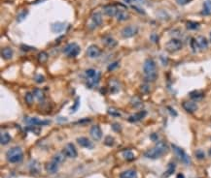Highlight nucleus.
<instances>
[{
    "label": "nucleus",
    "instance_id": "nucleus-1",
    "mask_svg": "<svg viewBox=\"0 0 211 178\" xmlns=\"http://www.w3.org/2000/svg\"><path fill=\"white\" fill-rule=\"evenodd\" d=\"M167 150H168L167 145H166L163 141H160L156 144V146L154 148L146 151V152L144 153V156L148 159L156 160V159L160 158V157L165 155V154L167 152Z\"/></svg>",
    "mask_w": 211,
    "mask_h": 178
},
{
    "label": "nucleus",
    "instance_id": "nucleus-2",
    "mask_svg": "<svg viewBox=\"0 0 211 178\" xmlns=\"http://www.w3.org/2000/svg\"><path fill=\"white\" fill-rule=\"evenodd\" d=\"M6 158H7L9 162L13 163V164L22 162L23 158V153L22 148L19 146L10 148V149L7 151V153H6Z\"/></svg>",
    "mask_w": 211,
    "mask_h": 178
},
{
    "label": "nucleus",
    "instance_id": "nucleus-3",
    "mask_svg": "<svg viewBox=\"0 0 211 178\" xmlns=\"http://www.w3.org/2000/svg\"><path fill=\"white\" fill-rule=\"evenodd\" d=\"M62 51H63L64 54H66L69 57H76L80 53V51H81V49H80V47L77 44L71 43L68 44L67 46H65Z\"/></svg>",
    "mask_w": 211,
    "mask_h": 178
},
{
    "label": "nucleus",
    "instance_id": "nucleus-4",
    "mask_svg": "<svg viewBox=\"0 0 211 178\" xmlns=\"http://www.w3.org/2000/svg\"><path fill=\"white\" fill-rule=\"evenodd\" d=\"M183 47V43L179 39H171L165 44V49L169 52H175Z\"/></svg>",
    "mask_w": 211,
    "mask_h": 178
},
{
    "label": "nucleus",
    "instance_id": "nucleus-5",
    "mask_svg": "<svg viewBox=\"0 0 211 178\" xmlns=\"http://www.w3.org/2000/svg\"><path fill=\"white\" fill-rule=\"evenodd\" d=\"M171 147H172V149H173L174 153L176 154V156L181 160V161L184 163V164L189 165L190 163H191L190 157L187 155L186 152L182 149V148H180L179 146H176L175 144H171Z\"/></svg>",
    "mask_w": 211,
    "mask_h": 178
},
{
    "label": "nucleus",
    "instance_id": "nucleus-6",
    "mask_svg": "<svg viewBox=\"0 0 211 178\" xmlns=\"http://www.w3.org/2000/svg\"><path fill=\"white\" fill-rule=\"evenodd\" d=\"M143 71L146 75H151V74L157 73V66H156V62L151 58H148L144 63L143 66Z\"/></svg>",
    "mask_w": 211,
    "mask_h": 178
},
{
    "label": "nucleus",
    "instance_id": "nucleus-7",
    "mask_svg": "<svg viewBox=\"0 0 211 178\" xmlns=\"http://www.w3.org/2000/svg\"><path fill=\"white\" fill-rule=\"evenodd\" d=\"M138 33V27L135 25H129L126 26L123 30H122L121 34L124 38H132L134 37L136 34Z\"/></svg>",
    "mask_w": 211,
    "mask_h": 178
},
{
    "label": "nucleus",
    "instance_id": "nucleus-8",
    "mask_svg": "<svg viewBox=\"0 0 211 178\" xmlns=\"http://www.w3.org/2000/svg\"><path fill=\"white\" fill-rule=\"evenodd\" d=\"M62 152H63L65 154V156L68 157V158H76L77 157V150L73 143H68L65 145Z\"/></svg>",
    "mask_w": 211,
    "mask_h": 178
},
{
    "label": "nucleus",
    "instance_id": "nucleus-9",
    "mask_svg": "<svg viewBox=\"0 0 211 178\" xmlns=\"http://www.w3.org/2000/svg\"><path fill=\"white\" fill-rule=\"evenodd\" d=\"M101 54V49L96 44H91L87 49V55L90 58H96Z\"/></svg>",
    "mask_w": 211,
    "mask_h": 178
},
{
    "label": "nucleus",
    "instance_id": "nucleus-10",
    "mask_svg": "<svg viewBox=\"0 0 211 178\" xmlns=\"http://www.w3.org/2000/svg\"><path fill=\"white\" fill-rule=\"evenodd\" d=\"M101 41H102L103 44H104L106 47H109V49H114V47H117V44H118L117 40H115L114 38L112 36H110V35H105V36H103Z\"/></svg>",
    "mask_w": 211,
    "mask_h": 178
},
{
    "label": "nucleus",
    "instance_id": "nucleus-11",
    "mask_svg": "<svg viewBox=\"0 0 211 178\" xmlns=\"http://www.w3.org/2000/svg\"><path fill=\"white\" fill-rule=\"evenodd\" d=\"M25 123L31 124V125H35V126H45V125H49V124L51 123L50 120H40L35 117L25 118Z\"/></svg>",
    "mask_w": 211,
    "mask_h": 178
},
{
    "label": "nucleus",
    "instance_id": "nucleus-12",
    "mask_svg": "<svg viewBox=\"0 0 211 178\" xmlns=\"http://www.w3.org/2000/svg\"><path fill=\"white\" fill-rule=\"evenodd\" d=\"M90 134H91V138L96 141H98L102 138V131H101V129H100V127L97 125H94L91 127Z\"/></svg>",
    "mask_w": 211,
    "mask_h": 178
},
{
    "label": "nucleus",
    "instance_id": "nucleus-13",
    "mask_svg": "<svg viewBox=\"0 0 211 178\" xmlns=\"http://www.w3.org/2000/svg\"><path fill=\"white\" fill-rule=\"evenodd\" d=\"M182 106L189 113H193V112H195L198 109V105L196 103L192 102V101H186V102H184L182 104Z\"/></svg>",
    "mask_w": 211,
    "mask_h": 178
},
{
    "label": "nucleus",
    "instance_id": "nucleus-14",
    "mask_svg": "<svg viewBox=\"0 0 211 178\" xmlns=\"http://www.w3.org/2000/svg\"><path fill=\"white\" fill-rule=\"evenodd\" d=\"M65 26H66V23L65 22H56L51 24V29L53 33H61L65 29Z\"/></svg>",
    "mask_w": 211,
    "mask_h": 178
},
{
    "label": "nucleus",
    "instance_id": "nucleus-15",
    "mask_svg": "<svg viewBox=\"0 0 211 178\" xmlns=\"http://www.w3.org/2000/svg\"><path fill=\"white\" fill-rule=\"evenodd\" d=\"M45 168L47 170V172L50 173V174H53L56 172H58V163H56L55 161H51V162H48L45 165Z\"/></svg>",
    "mask_w": 211,
    "mask_h": 178
},
{
    "label": "nucleus",
    "instance_id": "nucleus-16",
    "mask_svg": "<svg viewBox=\"0 0 211 178\" xmlns=\"http://www.w3.org/2000/svg\"><path fill=\"white\" fill-rule=\"evenodd\" d=\"M103 12H104V14L106 15V16L114 17V16H116V14H117L118 9L115 5L110 4V5H106L103 7Z\"/></svg>",
    "mask_w": 211,
    "mask_h": 178
},
{
    "label": "nucleus",
    "instance_id": "nucleus-17",
    "mask_svg": "<svg viewBox=\"0 0 211 178\" xmlns=\"http://www.w3.org/2000/svg\"><path fill=\"white\" fill-rule=\"evenodd\" d=\"M77 143H79L80 146L85 147V148H93L94 147V145L90 139L87 138H84V136L77 138Z\"/></svg>",
    "mask_w": 211,
    "mask_h": 178
},
{
    "label": "nucleus",
    "instance_id": "nucleus-18",
    "mask_svg": "<svg viewBox=\"0 0 211 178\" xmlns=\"http://www.w3.org/2000/svg\"><path fill=\"white\" fill-rule=\"evenodd\" d=\"M91 22H94V26H100L102 24V16L100 12H94L91 15Z\"/></svg>",
    "mask_w": 211,
    "mask_h": 178
},
{
    "label": "nucleus",
    "instance_id": "nucleus-19",
    "mask_svg": "<svg viewBox=\"0 0 211 178\" xmlns=\"http://www.w3.org/2000/svg\"><path fill=\"white\" fill-rule=\"evenodd\" d=\"M100 76H101V73L100 72H97L96 75L94 76V78L91 79H88V82H87V86L88 87H94L96 86V85L99 82V79H100Z\"/></svg>",
    "mask_w": 211,
    "mask_h": 178
},
{
    "label": "nucleus",
    "instance_id": "nucleus-20",
    "mask_svg": "<svg viewBox=\"0 0 211 178\" xmlns=\"http://www.w3.org/2000/svg\"><path fill=\"white\" fill-rule=\"evenodd\" d=\"M146 115H147L146 111H139V112H137V113H135L134 115H132V116L129 117V122H136V121H140L141 119H143Z\"/></svg>",
    "mask_w": 211,
    "mask_h": 178
},
{
    "label": "nucleus",
    "instance_id": "nucleus-21",
    "mask_svg": "<svg viewBox=\"0 0 211 178\" xmlns=\"http://www.w3.org/2000/svg\"><path fill=\"white\" fill-rule=\"evenodd\" d=\"M196 41H197V44H198V49H206V47H208V42H207V40H206L205 37L198 36V37L196 38Z\"/></svg>",
    "mask_w": 211,
    "mask_h": 178
},
{
    "label": "nucleus",
    "instance_id": "nucleus-22",
    "mask_svg": "<svg viewBox=\"0 0 211 178\" xmlns=\"http://www.w3.org/2000/svg\"><path fill=\"white\" fill-rule=\"evenodd\" d=\"M116 17H117V19L119 22H124V20H127L129 19V14H127V12L126 10H121V9H118V12L117 14H116Z\"/></svg>",
    "mask_w": 211,
    "mask_h": 178
},
{
    "label": "nucleus",
    "instance_id": "nucleus-23",
    "mask_svg": "<svg viewBox=\"0 0 211 178\" xmlns=\"http://www.w3.org/2000/svg\"><path fill=\"white\" fill-rule=\"evenodd\" d=\"M120 178H137V172L134 170H127L120 174Z\"/></svg>",
    "mask_w": 211,
    "mask_h": 178
},
{
    "label": "nucleus",
    "instance_id": "nucleus-24",
    "mask_svg": "<svg viewBox=\"0 0 211 178\" xmlns=\"http://www.w3.org/2000/svg\"><path fill=\"white\" fill-rule=\"evenodd\" d=\"M1 56L3 59H6V60H9L13 57V50H12L10 47H4L1 51Z\"/></svg>",
    "mask_w": 211,
    "mask_h": 178
},
{
    "label": "nucleus",
    "instance_id": "nucleus-25",
    "mask_svg": "<svg viewBox=\"0 0 211 178\" xmlns=\"http://www.w3.org/2000/svg\"><path fill=\"white\" fill-rule=\"evenodd\" d=\"M201 14L203 16H209L211 15V1L210 0H206L205 2L203 3V9Z\"/></svg>",
    "mask_w": 211,
    "mask_h": 178
},
{
    "label": "nucleus",
    "instance_id": "nucleus-26",
    "mask_svg": "<svg viewBox=\"0 0 211 178\" xmlns=\"http://www.w3.org/2000/svg\"><path fill=\"white\" fill-rule=\"evenodd\" d=\"M203 96H204L203 92L198 91V90L192 91L191 93H190V97H191V99H193V100H196V101H198V100H201V99H203Z\"/></svg>",
    "mask_w": 211,
    "mask_h": 178
},
{
    "label": "nucleus",
    "instance_id": "nucleus-27",
    "mask_svg": "<svg viewBox=\"0 0 211 178\" xmlns=\"http://www.w3.org/2000/svg\"><path fill=\"white\" fill-rule=\"evenodd\" d=\"M200 24L198 22H192V20H188V22H186V28L188 29V30H198V28H200Z\"/></svg>",
    "mask_w": 211,
    "mask_h": 178
},
{
    "label": "nucleus",
    "instance_id": "nucleus-28",
    "mask_svg": "<svg viewBox=\"0 0 211 178\" xmlns=\"http://www.w3.org/2000/svg\"><path fill=\"white\" fill-rule=\"evenodd\" d=\"M33 95L34 97H36V99L38 101H43L45 99V94H44V91L41 90L40 88H34L33 89Z\"/></svg>",
    "mask_w": 211,
    "mask_h": 178
},
{
    "label": "nucleus",
    "instance_id": "nucleus-29",
    "mask_svg": "<svg viewBox=\"0 0 211 178\" xmlns=\"http://www.w3.org/2000/svg\"><path fill=\"white\" fill-rule=\"evenodd\" d=\"M65 157L66 156H65V154L63 152L58 153L53 157V161H55L56 163H58V164H61V163H63L65 161Z\"/></svg>",
    "mask_w": 211,
    "mask_h": 178
},
{
    "label": "nucleus",
    "instance_id": "nucleus-30",
    "mask_svg": "<svg viewBox=\"0 0 211 178\" xmlns=\"http://www.w3.org/2000/svg\"><path fill=\"white\" fill-rule=\"evenodd\" d=\"M11 140V136L8 133H2L0 136V142L2 145H6L9 143V141Z\"/></svg>",
    "mask_w": 211,
    "mask_h": 178
},
{
    "label": "nucleus",
    "instance_id": "nucleus-31",
    "mask_svg": "<svg viewBox=\"0 0 211 178\" xmlns=\"http://www.w3.org/2000/svg\"><path fill=\"white\" fill-rule=\"evenodd\" d=\"M174 170H175V164H173V163H170V164L168 165L167 170H166L165 172L163 173L162 178H166V177L170 176L171 174L174 172Z\"/></svg>",
    "mask_w": 211,
    "mask_h": 178
},
{
    "label": "nucleus",
    "instance_id": "nucleus-32",
    "mask_svg": "<svg viewBox=\"0 0 211 178\" xmlns=\"http://www.w3.org/2000/svg\"><path fill=\"white\" fill-rule=\"evenodd\" d=\"M123 156L127 161H133L135 158L134 154H133L132 151H130V150H124L123 152Z\"/></svg>",
    "mask_w": 211,
    "mask_h": 178
},
{
    "label": "nucleus",
    "instance_id": "nucleus-33",
    "mask_svg": "<svg viewBox=\"0 0 211 178\" xmlns=\"http://www.w3.org/2000/svg\"><path fill=\"white\" fill-rule=\"evenodd\" d=\"M48 58H49L48 53L45 52V51L40 52L39 54H38V56H37V59H38V61H39L40 63H46V62L48 61Z\"/></svg>",
    "mask_w": 211,
    "mask_h": 178
},
{
    "label": "nucleus",
    "instance_id": "nucleus-34",
    "mask_svg": "<svg viewBox=\"0 0 211 178\" xmlns=\"http://www.w3.org/2000/svg\"><path fill=\"white\" fill-rule=\"evenodd\" d=\"M27 15H28V10H27V9H23V10L20 11V13H19V15H18L17 20H18L19 22H23V20L26 17V16H27Z\"/></svg>",
    "mask_w": 211,
    "mask_h": 178
},
{
    "label": "nucleus",
    "instance_id": "nucleus-35",
    "mask_svg": "<svg viewBox=\"0 0 211 178\" xmlns=\"http://www.w3.org/2000/svg\"><path fill=\"white\" fill-rule=\"evenodd\" d=\"M25 103L27 104V105L31 106L32 104H33V101H34V95L32 93H30V92H27V93L25 94Z\"/></svg>",
    "mask_w": 211,
    "mask_h": 178
},
{
    "label": "nucleus",
    "instance_id": "nucleus-36",
    "mask_svg": "<svg viewBox=\"0 0 211 178\" xmlns=\"http://www.w3.org/2000/svg\"><path fill=\"white\" fill-rule=\"evenodd\" d=\"M190 46H191V49L193 50V52H197L198 51V47L197 41H196V38H192V39L190 40Z\"/></svg>",
    "mask_w": 211,
    "mask_h": 178
},
{
    "label": "nucleus",
    "instance_id": "nucleus-37",
    "mask_svg": "<svg viewBox=\"0 0 211 178\" xmlns=\"http://www.w3.org/2000/svg\"><path fill=\"white\" fill-rule=\"evenodd\" d=\"M114 143H115V139L113 138L111 136H107L104 140V144L107 145V146H113Z\"/></svg>",
    "mask_w": 211,
    "mask_h": 178
},
{
    "label": "nucleus",
    "instance_id": "nucleus-38",
    "mask_svg": "<svg viewBox=\"0 0 211 178\" xmlns=\"http://www.w3.org/2000/svg\"><path fill=\"white\" fill-rule=\"evenodd\" d=\"M157 78H158V74L157 73H154V74H151V75H146L145 76V79H146L147 81L149 82H152V81H155Z\"/></svg>",
    "mask_w": 211,
    "mask_h": 178
},
{
    "label": "nucleus",
    "instance_id": "nucleus-39",
    "mask_svg": "<svg viewBox=\"0 0 211 178\" xmlns=\"http://www.w3.org/2000/svg\"><path fill=\"white\" fill-rule=\"evenodd\" d=\"M96 70H94V69H89V70H87L86 71V76H87V78L88 79H91V78H94V76L96 75Z\"/></svg>",
    "mask_w": 211,
    "mask_h": 178
},
{
    "label": "nucleus",
    "instance_id": "nucleus-40",
    "mask_svg": "<svg viewBox=\"0 0 211 178\" xmlns=\"http://www.w3.org/2000/svg\"><path fill=\"white\" fill-rule=\"evenodd\" d=\"M195 155L198 160H203V159H204V157H205V154H204L203 150H197L195 153Z\"/></svg>",
    "mask_w": 211,
    "mask_h": 178
},
{
    "label": "nucleus",
    "instance_id": "nucleus-41",
    "mask_svg": "<svg viewBox=\"0 0 211 178\" xmlns=\"http://www.w3.org/2000/svg\"><path fill=\"white\" fill-rule=\"evenodd\" d=\"M34 81H36L37 83H42V82L45 81V78H44L41 74H37V75L34 76Z\"/></svg>",
    "mask_w": 211,
    "mask_h": 178
},
{
    "label": "nucleus",
    "instance_id": "nucleus-42",
    "mask_svg": "<svg viewBox=\"0 0 211 178\" xmlns=\"http://www.w3.org/2000/svg\"><path fill=\"white\" fill-rule=\"evenodd\" d=\"M140 91L143 94H148L150 92V87L148 84H142L140 86Z\"/></svg>",
    "mask_w": 211,
    "mask_h": 178
},
{
    "label": "nucleus",
    "instance_id": "nucleus-43",
    "mask_svg": "<svg viewBox=\"0 0 211 178\" xmlns=\"http://www.w3.org/2000/svg\"><path fill=\"white\" fill-rule=\"evenodd\" d=\"M112 130L114 132H117V133H119V132H121V130H122V127L120 126V124H118V123H114L112 125Z\"/></svg>",
    "mask_w": 211,
    "mask_h": 178
},
{
    "label": "nucleus",
    "instance_id": "nucleus-44",
    "mask_svg": "<svg viewBox=\"0 0 211 178\" xmlns=\"http://www.w3.org/2000/svg\"><path fill=\"white\" fill-rule=\"evenodd\" d=\"M79 105H80V98L79 97H77V99H76V103L74 104V106L71 108V111H77L79 108Z\"/></svg>",
    "mask_w": 211,
    "mask_h": 178
},
{
    "label": "nucleus",
    "instance_id": "nucleus-45",
    "mask_svg": "<svg viewBox=\"0 0 211 178\" xmlns=\"http://www.w3.org/2000/svg\"><path fill=\"white\" fill-rule=\"evenodd\" d=\"M108 113L110 115H113V116H120V113H119V112L116 111V109H114V108H109L108 109Z\"/></svg>",
    "mask_w": 211,
    "mask_h": 178
},
{
    "label": "nucleus",
    "instance_id": "nucleus-46",
    "mask_svg": "<svg viewBox=\"0 0 211 178\" xmlns=\"http://www.w3.org/2000/svg\"><path fill=\"white\" fill-rule=\"evenodd\" d=\"M118 66H119V62H114V63L110 64L108 66V71H113V70L117 69Z\"/></svg>",
    "mask_w": 211,
    "mask_h": 178
},
{
    "label": "nucleus",
    "instance_id": "nucleus-47",
    "mask_svg": "<svg viewBox=\"0 0 211 178\" xmlns=\"http://www.w3.org/2000/svg\"><path fill=\"white\" fill-rule=\"evenodd\" d=\"M20 49H22L23 51H29V50H34L35 49L34 47H27V46H25V44H23L22 47H20Z\"/></svg>",
    "mask_w": 211,
    "mask_h": 178
},
{
    "label": "nucleus",
    "instance_id": "nucleus-48",
    "mask_svg": "<svg viewBox=\"0 0 211 178\" xmlns=\"http://www.w3.org/2000/svg\"><path fill=\"white\" fill-rule=\"evenodd\" d=\"M132 105H133V106H134V108H142V106H143V104H142V102H140L139 100H138V102H136V103L132 102Z\"/></svg>",
    "mask_w": 211,
    "mask_h": 178
},
{
    "label": "nucleus",
    "instance_id": "nucleus-49",
    "mask_svg": "<svg viewBox=\"0 0 211 178\" xmlns=\"http://www.w3.org/2000/svg\"><path fill=\"white\" fill-rule=\"evenodd\" d=\"M191 1H192V0H176V2L179 5H186V4H188V3L191 2Z\"/></svg>",
    "mask_w": 211,
    "mask_h": 178
},
{
    "label": "nucleus",
    "instance_id": "nucleus-50",
    "mask_svg": "<svg viewBox=\"0 0 211 178\" xmlns=\"http://www.w3.org/2000/svg\"><path fill=\"white\" fill-rule=\"evenodd\" d=\"M151 139L154 141H156L157 139H158V136H157V134H152V135H151Z\"/></svg>",
    "mask_w": 211,
    "mask_h": 178
},
{
    "label": "nucleus",
    "instance_id": "nucleus-51",
    "mask_svg": "<svg viewBox=\"0 0 211 178\" xmlns=\"http://www.w3.org/2000/svg\"><path fill=\"white\" fill-rule=\"evenodd\" d=\"M151 40L154 41V42H157V40H158V38H157V35H156V34H153L152 37H151Z\"/></svg>",
    "mask_w": 211,
    "mask_h": 178
},
{
    "label": "nucleus",
    "instance_id": "nucleus-52",
    "mask_svg": "<svg viewBox=\"0 0 211 178\" xmlns=\"http://www.w3.org/2000/svg\"><path fill=\"white\" fill-rule=\"evenodd\" d=\"M132 8H133V9H135L136 11H139V13H141V14H144V11H143V10H141V9H139V8H137V7H135V6H133Z\"/></svg>",
    "mask_w": 211,
    "mask_h": 178
},
{
    "label": "nucleus",
    "instance_id": "nucleus-53",
    "mask_svg": "<svg viewBox=\"0 0 211 178\" xmlns=\"http://www.w3.org/2000/svg\"><path fill=\"white\" fill-rule=\"evenodd\" d=\"M176 178H185V176H184L182 173H178V174H177V176H176Z\"/></svg>",
    "mask_w": 211,
    "mask_h": 178
},
{
    "label": "nucleus",
    "instance_id": "nucleus-54",
    "mask_svg": "<svg viewBox=\"0 0 211 178\" xmlns=\"http://www.w3.org/2000/svg\"><path fill=\"white\" fill-rule=\"evenodd\" d=\"M124 1H126L127 3H130V2H132L133 0H124Z\"/></svg>",
    "mask_w": 211,
    "mask_h": 178
},
{
    "label": "nucleus",
    "instance_id": "nucleus-55",
    "mask_svg": "<svg viewBox=\"0 0 211 178\" xmlns=\"http://www.w3.org/2000/svg\"><path fill=\"white\" fill-rule=\"evenodd\" d=\"M209 39H210V43H211V32H210V34H209Z\"/></svg>",
    "mask_w": 211,
    "mask_h": 178
}]
</instances>
